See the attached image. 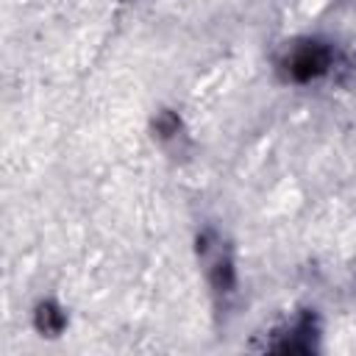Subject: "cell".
Returning <instances> with one entry per match:
<instances>
[{"label": "cell", "mask_w": 356, "mask_h": 356, "mask_svg": "<svg viewBox=\"0 0 356 356\" xmlns=\"http://www.w3.org/2000/svg\"><path fill=\"white\" fill-rule=\"evenodd\" d=\"M328 67V50L320 44H300L289 56V72L295 78H312Z\"/></svg>", "instance_id": "cell-1"}, {"label": "cell", "mask_w": 356, "mask_h": 356, "mask_svg": "<svg viewBox=\"0 0 356 356\" xmlns=\"http://www.w3.org/2000/svg\"><path fill=\"white\" fill-rule=\"evenodd\" d=\"M61 323H64V317H61L53 306H42V309H39V328H42V331L56 334V331L61 328Z\"/></svg>", "instance_id": "cell-2"}]
</instances>
